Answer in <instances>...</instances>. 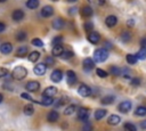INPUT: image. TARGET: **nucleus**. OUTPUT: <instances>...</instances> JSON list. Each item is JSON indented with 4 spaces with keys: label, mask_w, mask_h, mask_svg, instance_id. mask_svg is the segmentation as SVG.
<instances>
[{
    "label": "nucleus",
    "mask_w": 146,
    "mask_h": 131,
    "mask_svg": "<svg viewBox=\"0 0 146 131\" xmlns=\"http://www.w3.org/2000/svg\"><path fill=\"white\" fill-rule=\"evenodd\" d=\"M27 75V69L24 66H16L14 67L13 72H11V76L15 80H23L25 76Z\"/></svg>",
    "instance_id": "obj_1"
},
{
    "label": "nucleus",
    "mask_w": 146,
    "mask_h": 131,
    "mask_svg": "<svg viewBox=\"0 0 146 131\" xmlns=\"http://www.w3.org/2000/svg\"><path fill=\"white\" fill-rule=\"evenodd\" d=\"M108 57V51L105 49V48H100V49H97L95 50V54H94V59L98 63H103L107 59Z\"/></svg>",
    "instance_id": "obj_2"
},
{
    "label": "nucleus",
    "mask_w": 146,
    "mask_h": 131,
    "mask_svg": "<svg viewBox=\"0 0 146 131\" xmlns=\"http://www.w3.org/2000/svg\"><path fill=\"white\" fill-rule=\"evenodd\" d=\"M25 89L30 92H35L40 89V83L38 81H30L25 84Z\"/></svg>",
    "instance_id": "obj_3"
},
{
    "label": "nucleus",
    "mask_w": 146,
    "mask_h": 131,
    "mask_svg": "<svg viewBox=\"0 0 146 131\" xmlns=\"http://www.w3.org/2000/svg\"><path fill=\"white\" fill-rule=\"evenodd\" d=\"M46 69H47V66L44 63H40V64H36L33 68V72L35 75H43L46 73Z\"/></svg>",
    "instance_id": "obj_4"
},
{
    "label": "nucleus",
    "mask_w": 146,
    "mask_h": 131,
    "mask_svg": "<svg viewBox=\"0 0 146 131\" xmlns=\"http://www.w3.org/2000/svg\"><path fill=\"white\" fill-rule=\"evenodd\" d=\"M117 109H119L121 113H128V112L131 109V103L128 101V100H124V101H122V103L119 104Z\"/></svg>",
    "instance_id": "obj_5"
},
{
    "label": "nucleus",
    "mask_w": 146,
    "mask_h": 131,
    "mask_svg": "<svg viewBox=\"0 0 146 131\" xmlns=\"http://www.w3.org/2000/svg\"><path fill=\"white\" fill-rule=\"evenodd\" d=\"M78 92H79V95L82 96V97H88V96H90L91 89H90L87 84H81V85L79 87V89H78Z\"/></svg>",
    "instance_id": "obj_6"
},
{
    "label": "nucleus",
    "mask_w": 146,
    "mask_h": 131,
    "mask_svg": "<svg viewBox=\"0 0 146 131\" xmlns=\"http://www.w3.org/2000/svg\"><path fill=\"white\" fill-rule=\"evenodd\" d=\"M89 117V110L84 107H81L79 110H78V120L80 121H87Z\"/></svg>",
    "instance_id": "obj_7"
},
{
    "label": "nucleus",
    "mask_w": 146,
    "mask_h": 131,
    "mask_svg": "<svg viewBox=\"0 0 146 131\" xmlns=\"http://www.w3.org/2000/svg\"><path fill=\"white\" fill-rule=\"evenodd\" d=\"M50 79H51L52 82H56V83L60 82V80L63 79V73H62V71H60V69H55V71L51 73Z\"/></svg>",
    "instance_id": "obj_8"
},
{
    "label": "nucleus",
    "mask_w": 146,
    "mask_h": 131,
    "mask_svg": "<svg viewBox=\"0 0 146 131\" xmlns=\"http://www.w3.org/2000/svg\"><path fill=\"white\" fill-rule=\"evenodd\" d=\"M82 64H83V68H84L86 72H89L95 67V62L91 58H86Z\"/></svg>",
    "instance_id": "obj_9"
},
{
    "label": "nucleus",
    "mask_w": 146,
    "mask_h": 131,
    "mask_svg": "<svg viewBox=\"0 0 146 131\" xmlns=\"http://www.w3.org/2000/svg\"><path fill=\"white\" fill-rule=\"evenodd\" d=\"M24 16H25V14H24V11L21 10V9H16V10H14L13 14H11V17H13V19H14L15 22L22 21V19L24 18Z\"/></svg>",
    "instance_id": "obj_10"
},
{
    "label": "nucleus",
    "mask_w": 146,
    "mask_h": 131,
    "mask_svg": "<svg viewBox=\"0 0 146 131\" xmlns=\"http://www.w3.org/2000/svg\"><path fill=\"white\" fill-rule=\"evenodd\" d=\"M11 50H13V46H11V43H9V42H5V43H2V44L0 46V52L3 54V55L10 54Z\"/></svg>",
    "instance_id": "obj_11"
},
{
    "label": "nucleus",
    "mask_w": 146,
    "mask_h": 131,
    "mask_svg": "<svg viewBox=\"0 0 146 131\" xmlns=\"http://www.w3.org/2000/svg\"><path fill=\"white\" fill-rule=\"evenodd\" d=\"M66 81L70 85L74 84L76 82V74L73 71H67L66 72Z\"/></svg>",
    "instance_id": "obj_12"
},
{
    "label": "nucleus",
    "mask_w": 146,
    "mask_h": 131,
    "mask_svg": "<svg viewBox=\"0 0 146 131\" xmlns=\"http://www.w3.org/2000/svg\"><path fill=\"white\" fill-rule=\"evenodd\" d=\"M52 14H54V8L51 7V6H44L42 9H41V15H42V17H50V16H52Z\"/></svg>",
    "instance_id": "obj_13"
},
{
    "label": "nucleus",
    "mask_w": 146,
    "mask_h": 131,
    "mask_svg": "<svg viewBox=\"0 0 146 131\" xmlns=\"http://www.w3.org/2000/svg\"><path fill=\"white\" fill-rule=\"evenodd\" d=\"M88 40H89V42L96 44V43L99 42L100 36H99V34H98L97 32H92V31H91V32H89V34H88Z\"/></svg>",
    "instance_id": "obj_14"
},
{
    "label": "nucleus",
    "mask_w": 146,
    "mask_h": 131,
    "mask_svg": "<svg viewBox=\"0 0 146 131\" xmlns=\"http://www.w3.org/2000/svg\"><path fill=\"white\" fill-rule=\"evenodd\" d=\"M27 52H29L27 47H26V46H22V47H19V48L16 50L15 56L18 57V58H24V57L27 55Z\"/></svg>",
    "instance_id": "obj_15"
},
{
    "label": "nucleus",
    "mask_w": 146,
    "mask_h": 131,
    "mask_svg": "<svg viewBox=\"0 0 146 131\" xmlns=\"http://www.w3.org/2000/svg\"><path fill=\"white\" fill-rule=\"evenodd\" d=\"M57 92V89L55 87H48L42 92V97H54Z\"/></svg>",
    "instance_id": "obj_16"
},
{
    "label": "nucleus",
    "mask_w": 146,
    "mask_h": 131,
    "mask_svg": "<svg viewBox=\"0 0 146 131\" xmlns=\"http://www.w3.org/2000/svg\"><path fill=\"white\" fill-rule=\"evenodd\" d=\"M64 26H65L64 19H62V18H56V19L52 21V27H54L55 30H62Z\"/></svg>",
    "instance_id": "obj_17"
},
{
    "label": "nucleus",
    "mask_w": 146,
    "mask_h": 131,
    "mask_svg": "<svg viewBox=\"0 0 146 131\" xmlns=\"http://www.w3.org/2000/svg\"><path fill=\"white\" fill-rule=\"evenodd\" d=\"M116 22H117V19H116V17H115L114 15H110V16H107L106 19H105V23H106V25H107L108 27L115 26V25H116Z\"/></svg>",
    "instance_id": "obj_18"
},
{
    "label": "nucleus",
    "mask_w": 146,
    "mask_h": 131,
    "mask_svg": "<svg viewBox=\"0 0 146 131\" xmlns=\"http://www.w3.org/2000/svg\"><path fill=\"white\" fill-rule=\"evenodd\" d=\"M120 121H121V118H120L119 115L112 114V115H110V117H108V120H107V123L111 124V125H116V124L120 123Z\"/></svg>",
    "instance_id": "obj_19"
},
{
    "label": "nucleus",
    "mask_w": 146,
    "mask_h": 131,
    "mask_svg": "<svg viewBox=\"0 0 146 131\" xmlns=\"http://www.w3.org/2000/svg\"><path fill=\"white\" fill-rule=\"evenodd\" d=\"M81 15L83 16V17H90L91 15H92V9H91V7H89V6H83L82 8H81Z\"/></svg>",
    "instance_id": "obj_20"
},
{
    "label": "nucleus",
    "mask_w": 146,
    "mask_h": 131,
    "mask_svg": "<svg viewBox=\"0 0 146 131\" xmlns=\"http://www.w3.org/2000/svg\"><path fill=\"white\" fill-rule=\"evenodd\" d=\"M64 51V48L62 44H57V46H54L52 48V56H56V57H59L62 55V52Z\"/></svg>",
    "instance_id": "obj_21"
},
{
    "label": "nucleus",
    "mask_w": 146,
    "mask_h": 131,
    "mask_svg": "<svg viewBox=\"0 0 146 131\" xmlns=\"http://www.w3.org/2000/svg\"><path fill=\"white\" fill-rule=\"evenodd\" d=\"M58 117H59V114H58L56 110H51V112H49L48 115H47V120H48L49 122H56V121L58 120Z\"/></svg>",
    "instance_id": "obj_22"
},
{
    "label": "nucleus",
    "mask_w": 146,
    "mask_h": 131,
    "mask_svg": "<svg viewBox=\"0 0 146 131\" xmlns=\"http://www.w3.org/2000/svg\"><path fill=\"white\" fill-rule=\"evenodd\" d=\"M27 58H29V60H30V62L34 63V62H36V60L40 58V52H39V51H32V52H30V54H29Z\"/></svg>",
    "instance_id": "obj_23"
},
{
    "label": "nucleus",
    "mask_w": 146,
    "mask_h": 131,
    "mask_svg": "<svg viewBox=\"0 0 146 131\" xmlns=\"http://www.w3.org/2000/svg\"><path fill=\"white\" fill-rule=\"evenodd\" d=\"M26 7L29 9H36L39 7V0H27Z\"/></svg>",
    "instance_id": "obj_24"
},
{
    "label": "nucleus",
    "mask_w": 146,
    "mask_h": 131,
    "mask_svg": "<svg viewBox=\"0 0 146 131\" xmlns=\"http://www.w3.org/2000/svg\"><path fill=\"white\" fill-rule=\"evenodd\" d=\"M33 113H34V108H33V105H31V104H27V105H25V106H24V114H25V115L30 116V115H32Z\"/></svg>",
    "instance_id": "obj_25"
},
{
    "label": "nucleus",
    "mask_w": 146,
    "mask_h": 131,
    "mask_svg": "<svg viewBox=\"0 0 146 131\" xmlns=\"http://www.w3.org/2000/svg\"><path fill=\"white\" fill-rule=\"evenodd\" d=\"M40 104L43 106H50L51 104H54V99H52V97H43L42 100L40 101Z\"/></svg>",
    "instance_id": "obj_26"
},
{
    "label": "nucleus",
    "mask_w": 146,
    "mask_h": 131,
    "mask_svg": "<svg viewBox=\"0 0 146 131\" xmlns=\"http://www.w3.org/2000/svg\"><path fill=\"white\" fill-rule=\"evenodd\" d=\"M106 113H107V112H106L105 109H97L94 115H95V118H96V120H102V118L106 115Z\"/></svg>",
    "instance_id": "obj_27"
},
{
    "label": "nucleus",
    "mask_w": 146,
    "mask_h": 131,
    "mask_svg": "<svg viewBox=\"0 0 146 131\" xmlns=\"http://www.w3.org/2000/svg\"><path fill=\"white\" fill-rule=\"evenodd\" d=\"M137 59H145L146 58V47H141L137 52Z\"/></svg>",
    "instance_id": "obj_28"
},
{
    "label": "nucleus",
    "mask_w": 146,
    "mask_h": 131,
    "mask_svg": "<svg viewBox=\"0 0 146 131\" xmlns=\"http://www.w3.org/2000/svg\"><path fill=\"white\" fill-rule=\"evenodd\" d=\"M73 56H74V52H73V51H71V50H64L59 57L63 58V59H70V58L73 57Z\"/></svg>",
    "instance_id": "obj_29"
},
{
    "label": "nucleus",
    "mask_w": 146,
    "mask_h": 131,
    "mask_svg": "<svg viewBox=\"0 0 146 131\" xmlns=\"http://www.w3.org/2000/svg\"><path fill=\"white\" fill-rule=\"evenodd\" d=\"M68 100H70V99H68L67 97H62V98L58 99V101L55 104V106H56V107H63L64 105H66V104L68 103Z\"/></svg>",
    "instance_id": "obj_30"
},
{
    "label": "nucleus",
    "mask_w": 146,
    "mask_h": 131,
    "mask_svg": "<svg viewBox=\"0 0 146 131\" xmlns=\"http://www.w3.org/2000/svg\"><path fill=\"white\" fill-rule=\"evenodd\" d=\"M114 101V96H105L104 98H102V104L104 105H110Z\"/></svg>",
    "instance_id": "obj_31"
},
{
    "label": "nucleus",
    "mask_w": 146,
    "mask_h": 131,
    "mask_svg": "<svg viewBox=\"0 0 146 131\" xmlns=\"http://www.w3.org/2000/svg\"><path fill=\"white\" fill-rule=\"evenodd\" d=\"M75 109H76V106H75V105H68V106L65 108L64 114H65V115H71V114H73V113L75 112Z\"/></svg>",
    "instance_id": "obj_32"
},
{
    "label": "nucleus",
    "mask_w": 146,
    "mask_h": 131,
    "mask_svg": "<svg viewBox=\"0 0 146 131\" xmlns=\"http://www.w3.org/2000/svg\"><path fill=\"white\" fill-rule=\"evenodd\" d=\"M135 114L138 115V116H144V115H146V107H144V106L137 107V109L135 110Z\"/></svg>",
    "instance_id": "obj_33"
},
{
    "label": "nucleus",
    "mask_w": 146,
    "mask_h": 131,
    "mask_svg": "<svg viewBox=\"0 0 146 131\" xmlns=\"http://www.w3.org/2000/svg\"><path fill=\"white\" fill-rule=\"evenodd\" d=\"M124 130L125 131H137V128L133 123L127 122V123H124Z\"/></svg>",
    "instance_id": "obj_34"
},
{
    "label": "nucleus",
    "mask_w": 146,
    "mask_h": 131,
    "mask_svg": "<svg viewBox=\"0 0 146 131\" xmlns=\"http://www.w3.org/2000/svg\"><path fill=\"white\" fill-rule=\"evenodd\" d=\"M110 73H111L112 75L116 76V75H120V74H121V69H120L117 66H111V67H110Z\"/></svg>",
    "instance_id": "obj_35"
},
{
    "label": "nucleus",
    "mask_w": 146,
    "mask_h": 131,
    "mask_svg": "<svg viewBox=\"0 0 146 131\" xmlns=\"http://www.w3.org/2000/svg\"><path fill=\"white\" fill-rule=\"evenodd\" d=\"M125 59H127V62L129 63V64H136V62H137V57L135 56V55H127V57H125Z\"/></svg>",
    "instance_id": "obj_36"
},
{
    "label": "nucleus",
    "mask_w": 146,
    "mask_h": 131,
    "mask_svg": "<svg viewBox=\"0 0 146 131\" xmlns=\"http://www.w3.org/2000/svg\"><path fill=\"white\" fill-rule=\"evenodd\" d=\"M130 39H131V34H130L129 32H122V34H121V40H122L123 42H128Z\"/></svg>",
    "instance_id": "obj_37"
},
{
    "label": "nucleus",
    "mask_w": 146,
    "mask_h": 131,
    "mask_svg": "<svg viewBox=\"0 0 146 131\" xmlns=\"http://www.w3.org/2000/svg\"><path fill=\"white\" fill-rule=\"evenodd\" d=\"M25 39H26V33L23 32V31H21V32H18L16 34V40L17 41H24Z\"/></svg>",
    "instance_id": "obj_38"
},
{
    "label": "nucleus",
    "mask_w": 146,
    "mask_h": 131,
    "mask_svg": "<svg viewBox=\"0 0 146 131\" xmlns=\"http://www.w3.org/2000/svg\"><path fill=\"white\" fill-rule=\"evenodd\" d=\"M62 41H63V36H62V35H57V36H55V38L52 39L51 43H52V46H57V44H60Z\"/></svg>",
    "instance_id": "obj_39"
},
{
    "label": "nucleus",
    "mask_w": 146,
    "mask_h": 131,
    "mask_svg": "<svg viewBox=\"0 0 146 131\" xmlns=\"http://www.w3.org/2000/svg\"><path fill=\"white\" fill-rule=\"evenodd\" d=\"M33 46H35V47H42L43 46V42H42V40L41 39H39V38H34V39H32V42H31Z\"/></svg>",
    "instance_id": "obj_40"
},
{
    "label": "nucleus",
    "mask_w": 146,
    "mask_h": 131,
    "mask_svg": "<svg viewBox=\"0 0 146 131\" xmlns=\"http://www.w3.org/2000/svg\"><path fill=\"white\" fill-rule=\"evenodd\" d=\"M96 74H97L99 77H106V76L108 75L107 72L104 71V69H102V68H97V69H96Z\"/></svg>",
    "instance_id": "obj_41"
},
{
    "label": "nucleus",
    "mask_w": 146,
    "mask_h": 131,
    "mask_svg": "<svg viewBox=\"0 0 146 131\" xmlns=\"http://www.w3.org/2000/svg\"><path fill=\"white\" fill-rule=\"evenodd\" d=\"M54 63H55V60L52 57H46V59H44L46 66H51V65H54Z\"/></svg>",
    "instance_id": "obj_42"
},
{
    "label": "nucleus",
    "mask_w": 146,
    "mask_h": 131,
    "mask_svg": "<svg viewBox=\"0 0 146 131\" xmlns=\"http://www.w3.org/2000/svg\"><path fill=\"white\" fill-rule=\"evenodd\" d=\"M82 131H92V125L91 123H86L82 126Z\"/></svg>",
    "instance_id": "obj_43"
},
{
    "label": "nucleus",
    "mask_w": 146,
    "mask_h": 131,
    "mask_svg": "<svg viewBox=\"0 0 146 131\" xmlns=\"http://www.w3.org/2000/svg\"><path fill=\"white\" fill-rule=\"evenodd\" d=\"M7 74H8V69L5 68V67H0V79L1 77H5Z\"/></svg>",
    "instance_id": "obj_44"
},
{
    "label": "nucleus",
    "mask_w": 146,
    "mask_h": 131,
    "mask_svg": "<svg viewBox=\"0 0 146 131\" xmlns=\"http://www.w3.org/2000/svg\"><path fill=\"white\" fill-rule=\"evenodd\" d=\"M92 27H94V25H92V23H86L84 24V30L87 31V32H91V30H92Z\"/></svg>",
    "instance_id": "obj_45"
},
{
    "label": "nucleus",
    "mask_w": 146,
    "mask_h": 131,
    "mask_svg": "<svg viewBox=\"0 0 146 131\" xmlns=\"http://www.w3.org/2000/svg\"><path fill=\"white\" fill-rule=\"evenodd\" d=\"M21 97H22L23 99H26V100H33L32 97H31L29 93H26V92H22V93H21Z\"/></svg>",
    "instance_id": "obj_46"
},
{
    "label": "nucleus",
    "mask_w": 146,
    "mask_h": 131,
    "mask_svg": "<svg viewBox=\"0 0 146 131\" xmlns=\"http://www.w3.org/2000/svg\"><path fill=\"white\" fill-rule=\"evenodd\" d=\"M139 83H140V80L137 79V77H135V79L131 80V84H132V85H138Z\"/></svg>",
    "instance_id": "obj_47"
},
{
    "label": "nucleus",
    "mask_w": 146,
    "mask_h": 131,
    "mask_svg": "<svg viewBox=\"0 0 146 131\" xmlns=\"http://www.w3.org/2000/svg\"><path fill=\"white\" fill-rule=\"evenodd\" d=\"M6 30V24L5 23H2V22H0V33L1 32H3Z\"/></svg>",
    "instance_id": "obj_48"
},
{
    "label": "nucleus",
    "mask_w": 146,
    "mask_h": 131,
    "mask_svg": "<svg viewBox=\"0 0 146 131\" xmlns=\"http://www.w3.org/2000/svg\"><path fill=\"white\" fill-rule=\"evenodd\" d=\"M139 125H140V128H141V129H146V120L141 121V122L139 123Z\"/></svg>",
    "instance_id": "obj_49"
},
{
    "label": "nucleus",
    "mask_w": 146,
    "mask_h": 131,
    "mask_svg": "<svg viewBox=\"0 0 146 131\" xmlns=\"http://www.w3.org/2000/svg\"><path fill=\"white\" fill-rule=\"evenodd\" d=\"M140 44H141V47H146V36L140 40Z\"/></svg>",
    "instance_id": "obj_50"
},
{
    "label": "nucleus",
    "mask_w": 146,
    "mask_h": 131,
    "mask_svg": "<svg viewBox=\"0 0 146 131\" xmlns=\"http://www.w3.org/2000/svg\"><path fill=\"white\" fill-rule=\"evenodd\" d=\"M68 13H70V14H72V13L74 14V13H76V7H73V8H71V9L68 10Z\"/></svg>",
    "instance_id": "obj_51"
},
{
    "label": "nucleus",
    "mask_w": 146,
    "mask_h": 131,
    "mask_svg": "<svg viewBox=\"0 0 146 131\" xmlns=\"http://www.w3.org/2000/svg\"><path fill=\"white\" fill-rule=\"evenodd\" d=\"M105 43H106V44H105V47H106V48H112V47H113V46H112V43H111V42H108V41H107V42H105ZM106 48H105V49H106ZM106 50H107V49H106Z\"/></svg>",
    "instance_id": "obj_52"
},
{
    "label": "nucleus",
    "mask_w": 146,
    "mask_h": 131,
    "mask_svg": "<svg viewBox=\"0 0 146 131\" xmlns=\"http://www.w3.org/2000/svg\"><path fill=\"white\" fill-rule=\"evenodd\" d=\"M127 24H128V25L131 27V26H133V21H132V19H129V21L127 22Z\"/></svg>",
    "instance_id": "obj_53"
},
{
    "label": "nucleus",
    "mask_w": 146,
    "mask_h": 131,
    "mask_svg": "<svg viewBox=\"0 0 146 131\" xmlns=\"http://www.w3.org/2000/svg\"><path fill=\"white\" fill-rule=\"evenodd\" d=\"M97 3L100 5V6H103V5H105V0H97Z\"/></svg>",
    "instance_id": "obj_54"
},
{
    "label": "nucleus",
    "mask_w": 146,
    "mask_h": 131,
    "mask_svg": "<svg viewBox=\"0 0 146 131\" xmlns=\"http://www.w3.org/2000/svg\"><path fill=\"white\" fill-rule=\"evenodd\" d=\"M2 100H3V96H2L1 93H0V104L2 103Z\"/></svg>",
    "instance_id": "obj_55"
},
{
    "label": "nucleus",
    "mask_w": 146,
    "mask_h": 131,
    "mask_svg": "<svg viewBox=\"0 0 146 131\" xmlns=\"http://www.w3.org/2000/svg\"><path fill=\"white\" fill-rule=\"evenodd\" d=\"M68 2H74V1H78V0H67Z\"/></svg>",
    "instance_id": "obj_56"
},
{
    "label": "nucleus",
    "mask_w": 146,
    "mask_h": 131,
    "mask_svg": "<svg viewBox=\"0 0 146 131\" xmlns=\"http://www.w3.org/2000/svg\"><path fill=\"white\" fill-rule=\"evenodd\" d=\"M5 1H6V0H0V2H5Z\"/></svg>",
    "instance_id": "obj_57"
},
{
    "label": "nucleus",
    "mask_w": 146,
    "mask_h": 131,
    "mask_svg": "<svg viewBox=\"0 0 146 131\" xmlns=\"http://www.w3.org/2000/svg\"><path fill=\"white\" fill-rule=\"evenodd\" d=\"M52 1H57V0H52Z\"/></svg>",
    "instance_id": "obj_58"
}]
</instances>
